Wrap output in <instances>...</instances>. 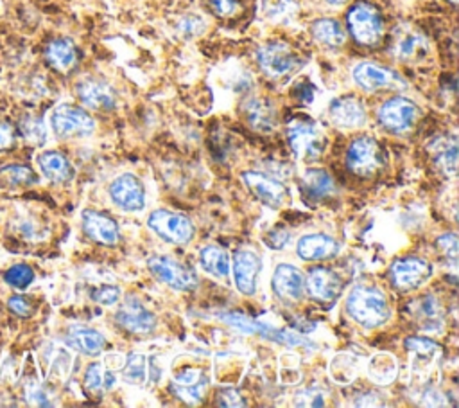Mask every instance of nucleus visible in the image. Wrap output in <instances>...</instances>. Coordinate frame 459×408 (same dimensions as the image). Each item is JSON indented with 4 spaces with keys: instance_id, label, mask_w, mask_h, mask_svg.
<instances>
[{
    "instance_id": "c03bdc74",
    "label": "nucleus",
    "mask_w": 459,
    "mask_h": 408,
    "mask_svg": "<svg viewBox=\"0 0 459 408\" xmlns=\"http://www.w3.org/2000/svg\"><path fill=\"white\" fill-rule=\"evenodd\" d=\"M17 143V128L4 121L0 119V150H12Z\"/></svg>"
},
{
    "instance_id": "cd10ccee",
    "label": "nucleus",
    "mask_w": 459,
    "mask_h": 408,
    "mask_svg": "<svg viewBox=\"0 0 459 408\" xmlns=\"http://www.w3.org/2000/svg\"><path fill=\"white\" fill-rule=\"evenodd\" d=\"M67 342L70 347L86 356H99L106 347V338L94 328L72 326L67 333Z\"/></svg>"
},
{
    "instance_id": "c9c22d12",
    "label": "nucleus",
    "mask_w": 459,
    "mask_h": 408,
    "mask_svg": "<svg viewBox=\"0 0 459 408\" xmlns=\"http://www.w3.org/2000/svg\"><path fill=\"white\" fill-rule=\"evenodd\" d=\"M4 279L10 287H13L17 290H26L35 281V270L26 262H19V264H13L6 271Z\"/></svg>"
},
{
    "instance_id": "a878e982",
    "label": "nucleus",
    "mask_w": 459,
    "mask_h": 408,
    "mask_svg": "<svg viewBox=\"0 0 459 408\" xmlns=\"http://www.w3.org/2000/svg\"><path fill=\"white\" fill-rule=\"evenodd\" d=\"M299 193L307 200L324 202L327 198H332L338 193V187L334 177L329 171L322 168H313L301 175Z\"/></svg>"
},
{
    "instance_id": "4c0bfd02",
    "label": "nucleus",
    "mask_w": 459,
    "mask_h": 408,
    "mask_svg": "<svg viewBox=\"0 0 459 408\" xmlns=\"http://www.w3.org/2000/svg\"><path fill=\"white\" fill-rule=\"evenodd\" d=\"M436 245H438L439 252L445 255V261L450 264V268L455 270V266H457V236L454 232L441 234L436 239Z\"/></svg>"
},
{
    "instance_id": "393cba45",
    "label": "nucleus",
    "mask_w": 459,
    "mask_h": 408,
    "mask_svg": "<svg viewBox=\"0 0 459 408\" xmlns=\"http://www.w3.org/2000/svg\"><path fill=\"white\" fill-rule=\"evenodd\" d=\"M209 388V378L200 369H185L175 376L171 392L187 404H198Z\"/></svg>"
},
{
    "instance_id": "2eb2a0df",
    "label": "nucleus",
    "mask_w": 459,
    "mask_h": 408,
    "mask_svg": "<svg viewBox=\"0 0 459 408\" xmlns=\"http://www.w3.org/2000/svg\"><path fill=\"white\" fill-rule=\"evenodd\" d=\"M244 186L248 187V191L260 202L264 204L266 207L269 209H280L285 200L289 198V193L285 189V186L267 175V173H262V171H244L241 175Z\"/></svg>"
},
{
    "instance_id": "4be33fe9",
    "label": "nucleus",
    "mask_w": 459,
    "mask_h": 408,
    "mask_svg": "<svg viewBox=\"0 0 459 408\" xmlns=\"http://www.w3.org/2000/svg\"><path fill=\"white\" fill-rule=\"evenodd\" d=\"M331 121L343 129H356L366 124V106L359 97H338L329 106Z\"/></svg>"
},
{
    "instance_id": "1a4fd4ad",
    "label": "nucleus",
    "mask_w": 459,
    "mask_h": 408,
    "mask_svg": "<svg viewBox=\"0 0 459 408\" xmlns=\"http://www.w3.org/2000/svg\"><path fill=\"white\" fill-rule=\"evenodd\" d=\"M51 126L60 139H79L94 133L95 121L81 106L61 104L53 112Z\"/></svg>"
},
{
    "instance_id": "37998d69",
    "label": "nucleus",
    "mask_w": 459,
    "mask_h": 408,
    "mask_svg": "<svg viewBox=\"0 0 459 408\" xmlns=\"http://www.w3.org/2000/svg\"><path fill=\"white\" fill-rule=\"evenodd\" d=\"M264 243L273 250H283L291 243V232L285 229H273L264 236Z\"/></svg>"
},
{
    "instance_id": "c85d7f7f",
    "label": "nucleus",
    "mask_w": 459,
    "mask_h": 408,
    "mask_svg": "<svg viewBox=\"0 0 459 408\" xmlns=\"http://www.w3.org/2000/svg\"><path fill=\"white\" fill-rule=\"evenodd\" d=\"M38 166L47 180L54 184H67L74 179V168L60 152H45L38 157Z\"/></svg>"
},
{
    "instance_id": "473e14b6",
    "label": "nucleus",
    "mask_w": 459,
    "mask_h": 408,
    "mask_svg": "<svg viewBox=\"0 0 459 408\" xmlns=\"http://www.w3.org/2000/svg\"><path fill=\"white\" fill-rule=\"evenodd\" d=\"M0 184L8 187H29L38 184V175L22 164L0 166Z\"/></svg>"
},
{
    "instance_id": "7ed1b4c3",
    "label": "nucleus",
    "mask_w": 459,
    "mask_h": 408,
    "mask_svg": "<svg viewBox=\"0 0 459 408\" xmlns=\"http://www.w3.org/2000/svg\"><path fill=\"white\" fill-rule=\"evenodd\" d=\"M347 28L356 44L363 47H375L384 37L382 15L373 4L366 3V0H359V3H356L348 10Z\"/></svg>"
},
{
    "instance_id": "7c9ffc66",
    "label": "nucleus",
    "mask_w": 459,
    "mask_h": 408,
    "mask_svg": "<svg viewBox=\"0 0 459 408\" xmlns=\"http://www.w3.org/2000/svg\"><path fill=\"white\" fill-rule=\"evenodd\" d=\"M430 155L434 164L447 175L454 177L457 170V143L455 137H439L430 145Z\"/></svg>"
},
{
    "instance_id": "39448f33",
    "label": "nucleus",
    "mask_w": 459,
    "mask_h": 408,
    "mask_svg": "<svg viewBox=\"0 0 459 408\" xmlns=\"http://www.w3.org/2000/svg\"><path fill=\"white\" fill-rule=\"evenodd\" d=\"M345 161L348 171L361 179L375 177L386 166V157L381 145L370 135H361V137L350 143Z\"/></svg>"
},
{
    "instance_id": "bb28decb",
    "label": "nucleus",
    "mask_w": 459,
    "mask_h": 408,
    "mask_svg": "<svg viewBox=\"0 0 459 408\" xmlns=\"http://www.w3.org/2000/svg\"><path fill=\"white\" fill-rule=\"evenodd\" d=\"M44 58L58 74H70L79 63V51L69 38H54L45 46Z\"/></svg>"
},
{
    "instance_id": "ea45409f",
    "label": "nucleus",
    "mask_w": 459,
    "mask_h": 408,
    "mask_svg": "<svg viewBox=\"0 0 459 408\" xmlns=\"http://www.w3.org/2000/svg\"><path fill=\"white\" fill-rule=\"evenodd\" d=\"M120 288L119 287H113V285H102L99 288H95L92 292V299L97 303V304H102V306H113L120 301Z\"/></svg>"
},
{
    "instance_id": "9d476101",
    "label": "nucleus",
    "mask_w": 459,
    "mask_h": 408,
    "mask_svg": "<svg viewBox=\"0 0 459 408\" xmlns=\"http://www.w3.org/2000/svg\"><path fill=\"white\" fill-rule=\"evenodd\" d=\"M257 63L267 78L280 79L292 74L301 65V58L289 44L269 42L257 51Z\"/></svg>"
},
{
    "instance_id": "2f4dec72",
    "label": "nucleus",
    "mask_w": 459,
    "mask_h": 408,
    "mask_svg": "<svg viewBox=\"0 0 459 408\" xmlns=\"http://www.w3.org/2000/svg\"><path fill=\"white\" fill-rule=\"evenodd\" d=\"M200 264L216 279H226L230 276V255L221 246H203L200 250Z\"/></svg>"
},
{
    "instance_id": "f257e3e1",
    "label": "nucleus",
    "mask_w": 459,
    "mask_h": 408,
    "mask_svg": "<svg viewBox=\"0 0 459 408\" xmlns=\"http://www.w3.org/2000/svg\"><path fill=\"white\" fill-rule=\"evenodd\" d=\"M348 317L368 329L381 328L391 319V306L386 294L373 285H357L347 297Z\"/></svg>"
},
{
    "instance_id": "79ce46f5",
    "label": "nucleus",
    "mask_w": 459,
    "mask_h": 408,
    "mask_svg": "<svg viewBox=\"0 0 459 408\" xmlns=\"http://www.w3.org/2000/svg\"><path fill=\"white\" fill-rule=\"evenodd\" d=\"M8 308L19 315V317H31L35 313V303L31 301V297H26V296H15L8 301Z\"/></svg>"
},
{
    "instance_id": "aec40b11",
    "label": "nucleus",
    "mask_w": 459,
    "mask_h": 408,
    "mask_svg": "<svg viewBox=\"0 0 459 408\" xmlns=\"http://www.w3.org/2000/svg\"><path fill=\"white\" fill-rule=\"evenodd\" d=\"M81 221H83L85 234L92 241H95L102 246H117L119 245V241H120L119 223L106 212L88 209L83 212Z\"/></svg>"
},
{
    "instance_id": "b1692460",
    "label": "nucleus",
    "mask_w": 459,
    "mask_h": 408,
    "mask_svg": "<svg viewBox=\"0 0 459 408\" xmlns=\"http://www.w3.org/2000/svg\"><path fill=\"white\" fill-rule=\"evenodd\" d=\"M246 122L260 133H271L278 126V112L273 101L266 97H250L242 104Z\"/></svg>"
},
{
    "instance_id": "a18cd8bd",
    "label": "nucleus",
    "mask_w": 459,
    "mask_h": 408,
    "mask_svg": "<svg viewBox=\"0 0 459 408\" xmlns=\"http://www.w3.org/2000/svg\"><path fill=\"white\" fill-rule=\"evenodd\" d=\"M217 404L219 406H246V401L241 394L234 388H221L217 392Z\"/></svg>"
},
{
    "instance_id": "dca6fc26",
    "label": "nucleus",
    "mask_w": 459,
    "mask_h": 408,
    "mask_svg": "<svg viewBox=\"0 0 459 408\" xmlns=\"http://www.w3.org/2000/svg\"><path fill=\"white\" fill-rule=\"evenodd\" d=\"M111 202L124 212H140L145 207V187L133 173H122L110 184Z\"/></svg>"
},
{
    "instance_id": "20e7f679",
    "label": "nucleus",
    "mask_w": 459,
    "mask_h": 408,
    "mask_svg": "<svg viewBox=\"0 0 459 408\" xmlns=\"http://www.w3.org/2000/svg\"><path fill=\"white\" fill-rule=\"evenodd\" d=\"M217 319L232 328H235L241 333L246 335H257L264 340L275 342V344H282V346H289V347H311L309 340H305L301 335L291 331V329H278V328H271L264 322H258L257 319H251L244 313H237V312H223L217 313Z\"/></svg>"
},
{
    "instance_id": "f03ea898",
    "label": "nucleus",
    "mask_w": 459,
    "mask_h": 408,
    "mask_svg": "<svg viewBox=\"0 0 459 408\" xmlns=\"http://www.w3.org/2000/svg\"><path fill=\"white\" fill-rule=\"evenodd\" d=\"M287 143L296 159L313 162L325 150V133L316 121L307 115H296L287 122Z\"/></svg>"
},
{
    "instance_id": "c756f323",
    "label": "nucleus",
    "mask_w": 459,
    "mask_h": 408,
    "mask_svg": "<svg viewBox=\"0 0 459 408\" xmlns=\"http://www.w3.org/2000/svg\"><path fill=\"white\" fill-rule=\"evenodd\" d=\"M311 33L318 44L329 49H340L347 42V31L336 19H320L313 22Z\"/></svg>"
},
{
    "instance_id": "e433bc0d",
    "label": "nucleus",
    "mask_w": 459,
    "mask_h": 408,
    "mask_svg": "<svg viewBox=\"0 0 459 408\" xmlns=\"http://www.w3.org/2000/svg\"><path fill=\"white\" fill-rule=\"evenodd\" d=\"M145 369H147V360L143 354L140 353H131L126 360V365L122 369V374H124V379L129 381V383H143L145 379Z\"/></svg>"
},
{
    "instance_id": "8fccbe9b",
    "label": "nucleus",
    "mask_w": 459,
    "mask_h": 408,
    "mask_svg": "<svg viewBox=\"0 0 459 408\" xmlns=\"http://www.w3.org/2000/svg\"><path fill=\"white\" fill-rule=\"evenodd\" d=\"M327 3H329V4H345L347 0H327Z\"/></svg>"
},
{
    "instance_id": "de8ad7c7",
    "label": "nucleus",
    "mask_w": 459,
    "mask_h": 408,
    "mask_svg": "<svg viewBox=\"0 0 459 408\" xmlns=\"http://www.w3.org/2000/svg\"><path fill=\"white\" fill-rule=\"evenodd\" d=\"M406 347L416 354H430V351L438 349V346L427 338H407Z\"/></svg>"
},
{
    "instance_id": "58836bf2",
    "label": "nucleus",
    "mask_w": 459,
    "mask_h": 408,
    "mask_svg": "<svg viewBox=\"0 0 459 408\" xmlns=\"http://www.w3.org/2000/svg\"><path fill=\"white\" fill-rule=\"evenodd\" d=\"M205 21L194 13L184 17L180 22H178V31L185 37V38H194L198 35H201L205 31Z\"/></svg>"
},
{
    "instance_id": "412c9836",
    "label": "nucleus",
    "mask_w": 459,
    "mask_h": 408,
    "mask_svg": "<svg viewBox=\"0 0 459 408\" xmlns=\"http://www.w3.org/2000/svg\"><path fill=\"white\" fill-rule=\"evenodd\" d=\"M340 241L329 234H305L296 243V254L303 261H327L340 254Z\"/></svg>"
},
{
    "instance_id": "5701e85b",
    "label": "nucleus",
    "mask_w": 459,
    "mask_h": 408,
    "mask_svg": "<svg viewBox=\"0 0 459 408\" xmlns=\"http://www.w3.org/2000/svg\"><path fill=\"white\" fill-rule=\"evenodd\" d=\"M429 49L427 38L413 29H398L391 42L393 56L404 63H416L427 58Z\"/></svg>"
},
{
    "instance_id": "a19ab883",
    "label": "nucleus",
    "mask_w": 459,
    "mask_h": 408,
    "mask_svg": "<svg viewBox=\"0 0 459 408\" xmlns=\"http://www.w3.org/2000/svg\"><path fill=\"white\" fill-rule=\"evenodd\" d=\"M209 6L221 19H232L241 12L237 0H209Z\"/></svg>"
},
{
    "instance_id": "f3484780",
    "label": "nucleus",
    "mask_w": 459,
    "mask_h": 408,
    "mask_svg": "<svg viewBox=\"0 0 459 408\" xmlns=\"http://www.w3.org/2000/svg\"><path fill=\"white\" fill-rule=\"evenodd\" d=\"M273 294L285 304H296L305 296V276L294 264L282 262L271 278Z\"/></svg>"
},
{
    "instance_id": "a211bd4d",
    "label": "nucleus",
    "mask_w": 459,
    "mask_h": 408,
    "mask_svg": "<svg viewBox=\"0 0 459 408\" xmlns=\"http://www.w3.org/2000/svg\"><path fill=\"white\" fill-rule=\"evenodd\" d=\"M262 270V259L250 248H239L234 254V279L242 296H255Z\"/></svg>"
},
{
    "instance_id": "f704fd0d",
    "label": "nucleus",
    "mask_w": 459,
    "mask_h": 408,
    "mask_svg": "<svg viewBox=\"0 0 459 408\" xmlns=\"http://www.w3.org/2000/svg\"><path fill=\"white\" fill-rule=\"evenodd\" d=\"M19 131L24 137V141L33 146H42L47 141V128L44 121L37 115H26L24 119H20Z\"/></svg>"
},
{
    "instance_id": "09e8293b",
    "label": "nucleus",
    "mask_w": 459,
    "mask_h": 408,
    "mask_svg": "<svg viewBox=\"0 0 459 408\" xmlns=\"http://www.w3.org/2000/svg\"><path fill=\"white\" fill-rule=\"evenodd\" d=\"M28 397L33 404H38V406H51L53 401H51V396L40 387V385H35L29 388L28 392Z\"/></svg>"
},
{
    "instance_id": "6ab92c4d",
    "label": "nucleus",
    "mask_w": 459,
    "mask_h": 408,
    "mask_svg": "<svg viewBox=\"0 0 459 408\" xmlns=\"http://www.w3.org/2000/svg\"><path fill=\"white\" fill-rule=\"evenodd\" d=\"M79 101L95 112H110L117 106V94L113 87L99 78H85L76 85Z\"/></svg>"
},
{
    "instance_id": "423d86ee",
    "label": "nucleus",
    "mask_w": 459,
    "mask_h": 408,
    "mask_svg": "<svg viewBox=\"0 0 459 408\" xmlns=\"http://www.w3.org/2000/svg\"><path fill=\"white\" fill-rule=\"evenodd\" d=\"M147 268L157 281L168 285L176 292H194L200 287V278L184 262L169 255H152L147 259Z\"/></svg>"
},
{
    "instance_id": "3c124183",
    "label": "nucleus",
    "mask_w": 459,
    "mask_h": 408,
    "mask_svg": "<svg viewBox=\"0 0 459 408\" xmlns=\"http://www.w3.org/2000/svg\"><path fill=\"white\" fill-rule=\"evenodd\" d=\"M448 3H450V4H457V0H448Z\"/></svg>"
},
{
    "instance_id": "72a5a7b5",
    "label": "nucleus",
    "mask_w": 459,
    "mask_h": 408,
    "mask_svg": "<svg viewBox=\"0 0 459 408\" xmlns=\"http://www.w3.org/2000/svg\"><path fill=\"white\" fill-rule=\"evenodd\" d=\"M115 374L111 371H106L99 362L90 363L85 372V388L90 394H102L104 390H110L115 385Z\"/></svg>"
},
{
    "instance_id": "4468645a",
    "label": "nucleus",
    "mask_w": 459,
    "mask_h": 408,
    "mask_svg": "<svg viewBox=\"0 0 459 408\" xmlns=\"http://www.w3.org/2000/svg\"><path fill=\"white\" fill-rule=\"evenodd\" d=\"M115 322L120 329L131 335H149L157 329V317L147 306H143L136 297H126L119 312L115 313Z\"/></svg>"
},
{
    "instance_id": "9b49d317",
    "label": "nucleus",
    "mask_w": 459,
    "mask_h": 408,
    "mask_svg": "<svg viewBox=\"0 0 459 408\" xmlns=\"http://www.w3.org/2000/svg\"><path fill=\"white\" fill-rule=\"evenodd\" d=\"M420 115H422V110L416 106V103H413L407 97L397 96L381 104L377 119L386 131L402 135L414 128Z\"/></svg>"
},
{
    "instance_id": "6e6552de",
    "label": "nucleus",
    "mask_w": 459,
    "mask_h": 408,
    "mask_svg": "<svg viewBox=\"0 0 459 408\" xmlns=\"http://www.w3.org/2000/svg\"><path fill=\"white\" fill-rule=\"evenodd\" d=\"M432 274H434L432 264L416 255L398 257L389 264V270H388L389 283L398 292L418 290L432 278Z\"/></svg>"
},
{
    "instance_id": "49530a36",
    "label": "nucleus",
    "mask_w": 459,
    "mask_h": 408,
    "mask_svg": "<svg viewBox=\"0 0 459 408\" xmlns=\"http://www.w3.org/2000/svg\"><path fill=\"white\" fill-rule=\"evenodd\" d=\"M315 85L313 83H309V81H299V83H296L294 85V88H292V97L294 99H298L299 103H305V104H309L313 99H315Z\"/></svg>"
},
{
    "instance_id": "ddd939ff",
    "label": "nucleus",
    "mask_w": 459,
    "mask_h": 408,
    "mask_svg": "<svg viewBox=\"0 0 459 408\" xmlns=\"http://www.w3.org/2000/svg\"><path fill=\"white\" fill-rule=\"evenodd\" d=\"M352 78L356 85L365 92L379 90H400L406 88V81L398 72L373 62H363L354 67Z\"/></svg>"
},
{
    "instance_id": "f8f14e48",
    "label": "nucleus",
    "mask_w": 459,
    "mask_h": 408,
    "mask_svg": "<svg viewBox=\"0 0 459 408\" xmlns=\"http://www.w3.org/2000/svg\"><path fill=\"white\" fill-rule=\"evenodd\" d=\"M345 288V283L336 270H331L327 266H313L307 271V278H305V292L307 296L324 304L332 306L341 297Z\"/></svg>"
},
{
    "instance_id": "0eeeda50",
    "label": "nucleus",
    "mask_w": 459,
    "mask_h": 408,
    "mask_svg": "<svg viewBox=\"0 0 459 408\" xmlns=\"http://www.w3.org/2000/svg\"><path fill=\"white\" fill-rule=\"evenodd\" d=\"M149 230L171 245H189L196 236V227L182 212L157 209L152 211L147 218Z\"/></svg>"
}]
</instances>
